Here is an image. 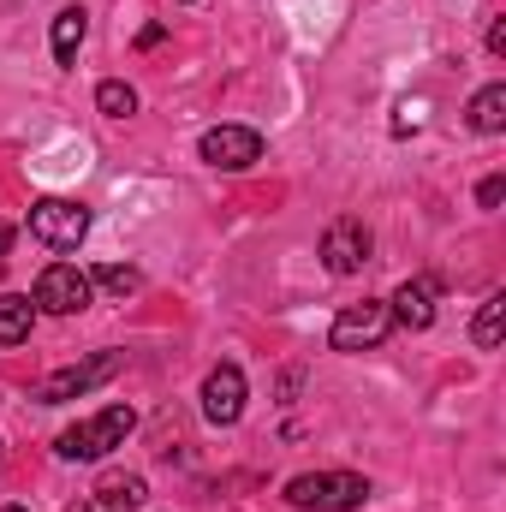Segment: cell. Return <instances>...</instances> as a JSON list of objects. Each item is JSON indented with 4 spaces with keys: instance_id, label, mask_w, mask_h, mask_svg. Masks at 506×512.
<instances>
[{
    "instance_id": "cell-5",
    "label": "cell",
    "mask_w": 506,
    "mask_h": 512,
    "mask_svg": "<svg viewBox=\"0 0 506 512\" xmlns=\"http://www.w3.org/2000/svg\"><path fill=\"white\" fill-rule=\"evenodd\" d=\"M90 298H96V280L78 262H48L36 274V292H30V304L48 316H78V310H90Z\"/></svg>"
},
{
    "instance_id": "cell-13",
    "label": "cell",
    "mask_w": 506,
    "mask_h": 512,
    "mask_svg": "<svg viewBox=\"0 0 506 512\" xmlns=\"http://www.w3.org/2000/svg\"><path fill=\"white\" fill-rule=\"evenodd\" d=\"M36 322V304L24 292H0V346H24Z\"/></svg>"
},
{
    "instance_id": "cell-21",
    "label": "cell",
    "mask_w": 506,
    "mask_h": 512,
    "mask_svg": "<svg viewBox=\"0 0 506 512\" xmlns=\"http://www.w3.org/2000/svg\"><path fill=\"white\" fill-rule=\"evenodd\" d=\"M489 54H495V60L506 54V18H495V24H489Z\"/></svg>"
},
{
    "instance_id": "cell-8",
    "label": "cell",
    "mask_w": 506,
    "mask_h": 512,
    "mask_svg": "<svg viewBox=\"0 0 506 512\" xmlns=\"http://www.w3.org/2000/svg\"><path fill=\"white\" fill-rule=\"evenodd\" d=\"M376 251V239H370V227L358 221V215H340V221H328V233H322V262H328V274H364V262Z\"/></svg>"
},
{
    "instance_id": "cell-4",
    "label": "cell",
    "mask_w": 506,
    "mask_h": 512,
    "mask_svg": "<svg viewBox=\"0 0 506 512\" xmlns=\"http://www.w3.org/2000/svg\"><path fill=\"white\" fill-rule=\"evenodd\" d=\"M90 233V209L72 197H36L30 203V239H42L48 251H78Z\"/></svg>"
},
{
    "instance_id": "cell-10",
    "label": "cell",
    "mask_w": 506,
    "mask_h": 512,
    "mask_svg": "<svg viewBox=\"0 0 506 512\" xmlns=\"http://www.w3.org/2000/svg\"><path fill=\"white\" fill-rule=\"evenodd\" d=\"M435 304H441V280H435V274H411V280H399V292L387 298V316H393V328L423 334V328L435 322Z\"/></svg>"
},
{
    "instance_id": "cell-20",
    "label": "cell",
    "mask_w": 506,
    "mask_h": 512,
    "mask_svg": "<svg viewBox=\"0 0 506 512\" xmlns=\"http://www.w3.org/2000/svg\"><path fill=\"white\" fill-rule=\"evenodd\" d=\"M298 387H304V376H298V370H286V376H280V405H292V399H298Z\"/></svg>"
},
{
    "instance_id": "cell-23",
    "label": "cell",
    "mask_w": 506,
    "mask_h": 512,
    "mask_svg": "<svg viewBox=\"0 0 506 512\" xmlns=\"http://www.w3.org/2000/svg\"><path fill=\"white\" fill-rule=\"evenodd\" d=\"M66 512H108V507H102L96 495H84V501H72V507H66Z\"/></svg>"
},
{
    "instance_id": "cell-3",
    "label": "cell",
    "mask_w": 506,
    "mask_h": 512,
    "mask_svg": "<svg viewBox=\"0 0 506 512\" xmlns=\"http://www.w3.org/2000/svg\"><path fill=\"white\" fill-rule=\"evenodd\" d=\"M120 370H126V352H96V358H84V364H66V370H54V376L36 382V405L84 399V393H96L102 382H114Z\"/></svg>"
},
{
    "instance_id": "cell-19",
    "label": "cell",
    "mask_w": 506,
    "mask_h": 512,
    "mask_svg": "<svg viewBox=\"0 0 506 512\" xmlns=\"http://www.w3.org/2000/svg\"><path fill=\"white\" fill-rule=\"evenodd\" d=\"M477 203H483V209H501L506 203V173H489V179L477 185Z\"/></svg>"
},
{
    "instance_id": "cell-1",
    "label": "cell",
    "mask_w": 506,
    "mask_h": 512,
    "mask_svg": "<svg viewBox=\"0 0 506 512\" xmlns=\"http://www.w3.org/2000/svg\"><path fill=\"white\" fill-rule=\"evenodd\" d=\"M131 429H137V411H131V405H108V411H96V417H84V423L60 429L54 453H60V459H72V465H96V459H108L114 447H126Z\"/></svg>"
},
{
    "instance_id": "cell-15",
    "label": "cell",
    "mask_w": 506,
    "mask_h": 512,
    "mask_svg": "<svg viewBox=\"0 0 506 512\" xmlns=\"http://www.w3.org/2000/svg\"><path fill=\"white\" fill-rule=\"evenodd\" d=\"M501 322H506V292H489L483 310H477V322H471V346L477 352H495L501 346Z\"/></svg>"
},
{
    "instance_id": "cell-6",
    "label": "cell",
    "mask_w": 506,
    "mask_h": 512,
    "mask_svg": "<svg viewBox=\"0 0 506 512\" xmlns=\"http://www.w3.org/2000/svg\"><path fill=\"white\" fill-rule=\"evenodd\" d=\"M393 334V316H387V298H364V304H346L328 328V346L334 352H376L381 340Z\"/></svg>"
},
{
    "instance_id": "cell-18",
    "label": "cell",
    "mask_w": 506,
    "mask_h": 512,
    "mask_svg": "<svg viewBox=\"0 0 506 512\" xmlns=\"http://www.w3.org/2000/svg\"><path fill=\"white\" fill-rule=\"evenodd\" d=\"M423 120H429V102H423V96H405V102H399V108H393V137H411V131H423Z\"/></svg>"
},
{
    "instance_id": "cell-9",
    "label": "cell",
    "mask_w": 506,
    "mask_h": 512,
    "mask_svg": "<svg viewBox=\"0 0 506 512\" xmlns=\"http://www.w3.org/2000/svg\"><path fill=\"white\" fill-rule=\"evenodd\" d=\"M245 399H251V387H245V370H239V364H215V370L203 376V417H209L215 429H233V423L245 417Z\"/></svg>"
},
{
    "instance_id": "cell-11",
    "label": "cell",
    "mask_w": 506,
    "mask_h": 512,
    "mask_svg": "<svg viewBox=\"0 0 506 512\" xmlns=\"http://www.w3.org/2000/svg\"><path fill=\"white\" fill-rule=\"evenodd\" d=\"M96 501L108 512H137L143 501H149V483L137 477V471H108L102 483H96Z\"/></svg>"
},
{
    "instance_id": "cell-25",
    "label": "cell",
    "mask_w": 506,
    "mask_h": 512,
    "mask_svg": "<svg viewBox=\"0 0 506 512\" xmlns=\"http://www.w3.org/2000/svg\"><path fill=\"white\" fill-rule=\"evenodd\" d=\"M6 512H30V507H6Z\"/></svg>"
},
{
    "instance_id": "cell-22",
    "label": "cell",
    "mask_w": 506,
    "mask_h": 512,
    "mask_svg": "<svg viewBox=\"0 0 506 512\" xmlns=\"http://www.w3.org/2000/svg\"><path fill=\"white\" fill-rule=\"evenodd\" d=\"M167 42V30L161 24H149V30H137V48H161Z\"/></svg>"
},
{
    "instance_id": "cell-14",
    "label": "cell",
    "mask_w": 506,
    "mask_h": 512,
    "mask_svg": "<svg viewBox=\"0 0 506 512\" xmlns=\"http://www.w3.org/2000/svg\"><path fill=\"white\" fill-rule=\"evenodd\" d=\"M471 131H483V137H501L506 131V84H483L471 96Z\"/></svg>"
},
{
    "instance_id": "cell-24",
    "label": "cell",
    "mask_w": 506,
    "mask_h": 512,
    "mask_svg": "<svg viewBox=\"0 0 506 512\" xmlns=\"http://www.w3.org/2000/svg\"><path fill=\"white\" fill-rule=\"evenodd\" d=\"M12 251V221H0V256Z\"/></svg>"
},
{
    "instance_id": "cell-12",
    "label": "cell",
    "mask_w": 506,
    "mask_h": 512,
    "mask_svg": "<svg viewBox=\"0 0 506 512\" xmlns=\"http://www.w3.org/2000/svg\"><path fill=\"white\" fill-rule=\"evenodd\" d=\"M84 36H90V12H84V6H60V12H54V60H60V66H78Z\"/></svg>"
},
{
    "instance_id": "cell-2",
    "label": "cell",
    "mask_w": 506,
    "mask_h": 512,
    "mask_svg": "<svg viewBox=\"0 0 506 512\" xmlns=\"http://www.w3.org/2000/svg\"><path fill=\"white\" fill-rule=\"evenodd\" d=\"M370 501V477L358 471H304L286 483V507L298 512H358Z\"/></svg>"
},
{
    "instance_id": "cell-17",
    "label": "cell",
    "mask_w": 506,
    "mask_h": 512,
    "mask_svg": "<svg viewBox=\"0 0 506 512\" xmlns=\"http://www.w3.org/2000/svg\"><path fill=\"white\" fill-rule=\"evenodd\" d=\"M90 280H96L102 292H114V298H126V292H137V286H143V274H137V268H126V262H108V268H96Z\"/></svg>"
},
{
    "instance_id": "cell-7",
    "label": "cell",
    "mask_w": 506,
    "mask_h": 512,
    "mask_svg": "<svg viewBox=\"0 0 506 512\" xmlns=\"http://www.w3.org/2000/svg\"><path fill=\"white\" fill-rule=\"evenodd\" d=\"M197 155L209 161V167H221V173H245L262 161V131L251 126H209L197 137Z\"/></svg>"
},
{
    "instance_id": "cell-26",
    "label": "cell",
    "mask_w": 506,
    "mask_h": 512,
    "mask_svg": "<svg viewBox=\"0 0 506 512\" xmlns=\"http://www.w3.org/2000/svg\"><path fill=\"white\" fill-rule=\"evenodd\" d=\"M185 6H191V0H185Z\"/></svg>"
},
{
    "instance_id": "cell-16",
    "label": "cell",
    "mask_w": 506,
    "mask_h": 512,
    "mask_svg": "<svg viewBox=\"0 0 506 512\" xmlns=\"http://www.w3.org/2000/svg\"><path fill=\"white\" fill-rule=\"evenodd\" d=\"M96 108L108 120H131L137 114V90H131L126 78H108V84H96Z\"/></svg>"
}]
</instances>
